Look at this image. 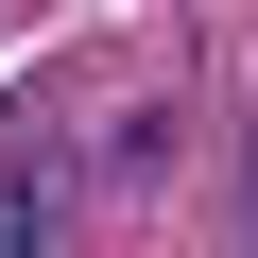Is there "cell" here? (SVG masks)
I'll return each mask as SVG.
<instances>
[{"instance_id": "6da1fadb", "label": "cell", "mask_w": 258, "mask_h": 258, "mask_svg": "<svg viewBox=\"0 0 258 258\" xmlns=\"http://www.w3.org/2000/svg\"><path fill=\"white\" fill-rule=\"evenodd\" d=\"M0 258H52V189L35 172H0Z\"/></svg>"}]
</instances>
